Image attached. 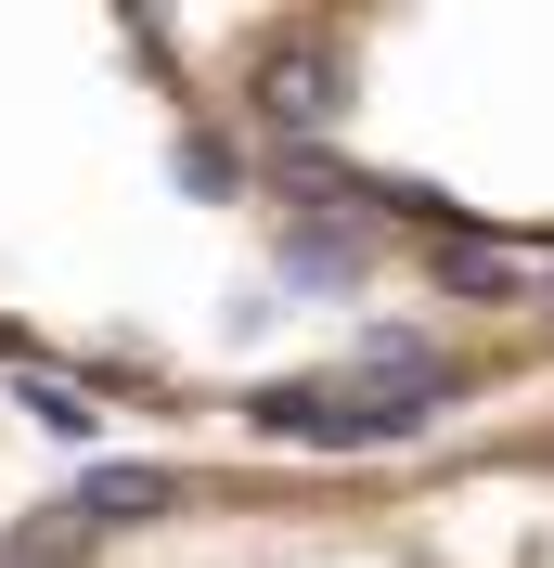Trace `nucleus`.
<instances>
[{
  "mask_svg": "<svg viewBox=\"0 0 554 568\" xmlns=\"http://www.w3.org/2000/svg\"><path fill=\"white\" fill-rule=\"evenodd\" d=\"M400 568H554V439L529 465H503L490 517H425V530H400Z\"/></svg>",
  "mask_w": 554,
  "mask_h": 568,
  "instance_id": "1",
  "label": "nucleus"
}]
</instances>
